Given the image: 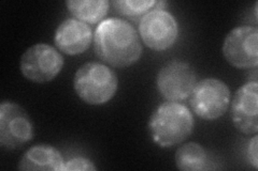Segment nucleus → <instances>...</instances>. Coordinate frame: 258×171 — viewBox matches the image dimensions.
<instances>
[{
    "label": "nucleus",
    "mask_w": 258,
    "mask_h": 171,
    "mask_svg": "<svg viewBox=\"0 0 258 171\" xmlns=\"http://www.w3.org/2000/svg\"><path fill=\"white\" fill-rule=\"evenodd\" d=\"M94 50L104 63L125 69L139 61L143 47L138 31L131 23L122 19H107L95 30Z\"/></svg>",
    "instance_id": "obj_1"
},
{
    "label": "nucleus",
    "mask_w": 258,
    "mask_h": 171,
    "mask_svg": "<svg viewBox=\"0 0 258 171\" xmlns=\"http://www.w3.org/2000/svg\"><path fill=\"white\" fill-rule=\"evenodd\" d=\"M195 127V120L186 106L165 102L153 111L149 120L152 141L161 149H170L187 139Z\"/></svg>",
    "instance_id": "obj_2"
},
{
    "label": "nucleus",
    "mask_w": 258,
    "mask_h": 171,
    "mask_svg": "<svg viewBox=\"0 0 258 171\" xmlns=\"http://www.w3.org/2000/svg\"><path fill=\"white\" fill-rule=\"evenodd\" d=\"M74 88L84 103L93 106L104 105L116 94L118 78L106 64L87 62L76 72Z\"/></svg>",
    "instance_id": "obj_3"
},
{
    "label": "nucleus",
    "mask_w": 258,
    "mask_h": 171,
    "mask_svg": "<svg viewBox=\"0 0 258 171\" xmlns=\"http://www.w3.org/2000/svg\"><path fill=\"white\" fill-rule=\"evenodd\" d=\"M231 101L227 84L217 78H205L196 83L189 95L191 110L200 119L213 121L227 111Z\"/></svg>",
    "instance_id": "obj_4"
},
{
    "label": "nucleus",
    "mask_w": 258,
    "mask_h": 171,
    "mask_svg": "<svg viewBox=\"0 0 258 171\" xmlns=\"http://www.w3.org/2000/svg\"><path fill=\"white\" fill-rule=\"evenodd\" d=\"M62 55L50 44L38 43L22 55L23 76L36 84H45L57 77L63 68Z\"/></svg>",
    "instance_id": "obj_5"
},
{
    "label": "nucleus",
    "mask_w": 258,
    "mask_h": 171,
    "mask_svg": "<svg viewBox=\"0 0 258 171\" xmlns=\"http://www.w3.org/2000/svg\"><path fill=\"white\" fill-rule=\"evenodd\" d=\"M34 137V125L26 110L18 103L0 104V145L4 150L20 149Z\"/></svg>",
    "instance_id": "obj_6"
},
{
    "label": "nucleus",
    "mask_w": 258,
    "mask_h": 171,
    "mask_svg": "<svg viewBox=\"0 0 258 171\" xmlns=\"http://www.w3.org/2000/svg\"><path fill=\"white\" fill-rule=\"evenodd\" d=\"M139 36L151 50L167 51L175 44L179 38V24L170 12L154 9L140 20Z\"/></svg>",
    "instance_id": "obj_7"
},
{
    "label": "nucleus",
    "mask_w": 258,
    "mask_h": 171,
    "mask_svg": "<svg viewBox=\"0 0 258 171\" xmlns=\"http://www.w3.org/2000/svg\"><path fill=\"white\" fill-rule=\"evenodd\" d=\"M223 55L230 66L253 69L258 66V29L252 26L233 28L223 43Z\"/></svg>",
    "instance_id": "obj_8"
},
{
    "label": "nucleus",
    "mask_w": 258,
    "mask_h": 171,
    "mask_svg": "<svg viewBox=\"0 0 258 171\" xmlns=\"http://www.w3.org/2000/svg\"><path fill=\"white\" fill-rule=\"evenodd\" d=\"M197 83L196 72L189 63L173 60L166 63L157 74L156 86L160 95L169 102L189 97Z\"/></svg>",
    "instance_id": "obj_9"
},
{
    "label": "nucleus",
    "mask_w": 258,
    "mask_h": 171,
    "mask_svg": "<svg viewBox=\"0 0 258 171\" xmlns=\"http://www.w3.org/2000/svg\"><path fill=\"white\" fill-rule=\"evenodd\" d=\"M231 120L238 131L244 135L258 132V83L247 81L233 94Z\"/></svg>",
    "instance_id": "obj_10"
},
{
    "label": "nucleus",
    "mask_w": 258,
    "mask_h": 171,
    "mask_svg": "<svg viewBox=\"0 0 258 171\" xmlns=\"http://www.w3.org/2000/svg\"><path fill=\"white\" fill-rule=\"evenodd\" d=\"M94 41L90 25L77 19H67L59 24L55 31L54 43L58 51L69 56L83 54Z\"/></svg>",
    "instance_id": "obj_11"
},
{
    "label": "nucleus",
    "mask_w": 258,
    "mask_h": 171,
    "mask_svg": "<svg viewBox=\"0 0 258 171\" xmlns=\"http://www.w3.org/2000/svg\"><path fill=\"white\" fill-rule=\"evenodd\" d=\"M64 159L58 149L51 144L38 143L30 146L22 156L19 170H53L63 169Z\"/></svg>",
    "instance_id": "obj_12"
},
{
    "label": "nucleus",
    "mask_w": 258,
    "mask_h": 171,
    "mask_svg": "<svg viewBox=\"0 0 258 171\" xmlns=\"http://www.w3.org/2000/svg\"><path fill=\"white\" fill-rule=\"evenodd\" d=\"M110 2L108 0H67L66 6L75 18L87 25L101 23L106 18Z\"/></svg>",
    "instance_id": "obj_13"
},
{
    "label": "nucleus",
    "mask_w": 258,
    "mask_h": 171,
    "mask_svg": "<svg viewBox=\"0 0 258 171\" xmlns=\"http://www.w3.org/2000/svg\"><path fill=\"white\" fill-rule=\"evenodd\" d=\"M207 152L197 142H188L181 145L175 153V165L183 171H200L207 168Z\"/></svg>",
    "instance_id": "obj_14"
},
{
    "label": "nucleus",
    "mask_w": 258,
    "mask_h": 171,
    "mask_svg": "<svg viewBox=\"0 0 258 171\" xmlns=\"http://www.w3.org/2000/svg\"><path fill=\"white\" fill-rule=\"evenodd\" d=\"M165 2H155V0H116L112 6L123 16L131 19L143 18V16L154 9H164Z\"/></svg>",
    "instance_id": "obj_15"
},
{
    "label": "nucleus",
    "mask_w": 258,
    "mask_h": 171,
    "mask_svg": "<svg viewBox=\"0 0 258 171\" xmlns=\"http://www.w3.org/2000/svg\"><path fill=\"white\" fill-rule=\"evenodd\" d=\"M97 168L94 162L87 157L78 156L64 161L63 171H96Z\"/></svg>",
    "instance_id": "obj_16"
},
{
    "label": "nucleus",
    "mask_w": 258,
    "mask_h": 171,
    "mask_svg": "<svg viewBox=\"0 0 258 171\" xmlns=\"http://www.w3.org/2000/svg\"><path fill=\"white\" fill-rule=\"evenodd\" d=\"M257 144H258V136L254 134L252 139L248 142L247 146V156L249 164L253 166L254 169L258 168V159H257Z\"/></svg>",
    "instance_id": "obj_17"
}]
</instances>
